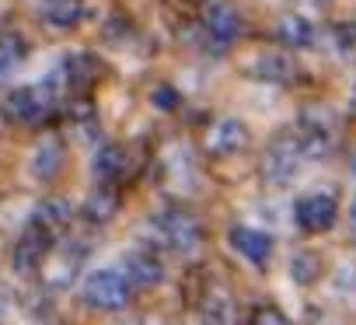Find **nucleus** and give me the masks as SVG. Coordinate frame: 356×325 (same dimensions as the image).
Listing matches in <instances>:
<instances>
[{
	"label": "nucleus",
	"mask_w": 356,
	"mask_h": 325,
	"mask_svg": "<svg viewBox=\"0 0 356 325\" xmlns=\"http://www.w3.org/2000/svg\"><path fill=\"white\" fill-rule=\"evenodd\" d=\"M53 105H56L53 84H25L8 95V112L25 126H39L42 119H49Z\"/></svg>",
	"instance_id": "nucleus-4"
},
{
	"label": "nucleus",
	"mask_w": 356,
	"mask_h": 325,
	"mask_svg": "<svg viewBox=\"0 0 356 325\" xmlns=\"http://www.w3.org/2000/svg\"><path fill=\"white\" fill-rule=\"evenodd\" d=\"M276 35L286 49H307L314 42V25L300 15H286L280 25H276Z\"/></svg>",
	"instance_id": "nucleus-16"
},
{
	"label": "nucleus",
	"mask_w": 356,
	"mask_h": 325,
	"mask_svg": "<svg viewBox=\"0 0 356 325\" xmlns=\"http://www.w3.org/2000/svg\"><path fill=\"white\" fill-rule=\"evenodd\" d=\"M314 325H335V322H328V318H321V322H314Z\"/></svg>",
	"instance_id": "nucleus-27"
},
{
	"label": "nucleus",
	"mask_w": 356,
	"mask_h": 325,
	"mask_svg": "<svg viewBox=\"0 0 356 325\" xmlns=\"http://www.w3.org/2000/svg\"><path fill=\"white\" fill-rule=\"evenodd\" d=\"M349 228H353V238H356V203H353V210H349Z\"/></svg>",
	"instance_id": "nucleus-26"
},
{
	"label": "nucleus",
	"mask_w": 356,
	"mask_h": 325,
	"mask_svg": "<svg viewBox=\"0 0 356 325\" xmlns=\"http://www.w3.org/2000/svg\"><path fill=\"white\" fill-rule=\"evenodd\" d=\"M147 235H150V245L154 248H168V252H178V255H193L203 245V224L189 210H161V214H150Z\"/></svg>",
	"instance_id": "nucleus-1"
},
{
	"label": "nucleus",
	"mask_w": 356,
	"mask_h": 325,
	"mask_svg": "<svg viewBox=\"0 0 356 325\" xmlns=\"http://www.w3.org/2000/svg\"><path fill=\"white\" fill-rule=\"evenodd\" d=\"M122 266H126V280L129 283H140V287H157L164 280V262L157 255L154 245H136L122 255Z\"/></svg>",
	"instance_id": "nucleus-7"
},
{
	"label": "nucleus",
	"mask_w": 356,
	"mask_h": 325,
	"mask_svg": "<svg viewBox=\"0 0 356 325\" xmlns=\"http://www.w3.org/2000/svg\"><path fill=\"white\" fill-rule=\"evenodd\" d=\"M70 221H74V210H70L67 200H42V207L35 210V224H42L53 235L63 231V228H70Z\"/></svg>",
	"instance_id": "nucleus-18"
},
{
	"label": "nucleus",
	"mask_w": 356,
	"mask_h": 325,
	"mask_svg": "<svg viewBox=\"0 0 356 325\" xmlns=\"http://www.w3.org/2000/svg\"><path fill=\"white\" fill-rule=\"evenodd\" d=\"M42 18L53 29H74L81 22V0H42Z\"/></svg>",
	"instance_id": "nucleus-17"
},
{
	"label": "nucleus",
	"mask_w": 356,
	"mask_h": 325,
	"mask_svg": "<svg viewBox=\"0 0 356 325\" xmlns=\"http://www.w3.org/2000/svg\"><path fill=\"white\" fill-rule=\"evenodd\" d=\"M252 325H290V318L276 308V304H259L255 311H252Z\"/></svg>",
	"instance_id": "nucleus-23"
},
{
	"label": "nucleus",
	"mask_w": 356,
	"mask_h": 325,
	"mask_svg": "<svg viewBox=\"0 0 356 325\" xmlns=\"http://www.w3.org/2000/svg\"><path fill=\"white\" fill-rule=\"evenodd\" d=\"M91 172H95V179H98L102 186H119V182L129 175V154H126L122 147L108 143V147H102V150L95 154Z\"/></svg>",
	"instance_id": "nucleus-12"
},
{
	"label": "nucleus",
	"mask_w": 356,
	"mask_h": 325,
	"mask_svg": "<svg viewBox=\"0 0 356 325\" xmlns=\"http://www.w3.org/2000/svg\"><path fill=\"white\" fill-rule=\"evenodd\" d=\"M332 287H335L339 297L356 301V262H353V259H342V262H339V269L332 273Z\"/></svg>",
	"instance_id": "nucleus-22"
},
{
	"label": "nucleus",
	"mask_w": 356,
	"mask_h": 325,
	"mask_svg": "<svg viewBox=\"0 0 356 325\" xmlns=\"http://www.w3.org/2000/svg\"><path fill=\"white\" fill-rule=\"evenodd\" d=\"M293 217L307 235H321V231H332V224L339 217V203H335L332 193H307V196L297 200Z\"/></svg>",
	"instance_id": "nucleus-6"
},
{
	"label": "nucleus",
	"mask_w": 356,
	"mask_h": 325,
	"mask_svg": "<svg viewBox=\"0 0 356 325\" xmlns=\"http://www.w3.org/2000/svg\"><path fill=\"white\" fill-rule=\"evenodd\" d=\"M207 32L217 39V42H234L241 35V15L231 8V4H213L207 11Z\"/></svg>",
	"instance_id": "nucleus-14"
},
{
	"label": "nucleus",
	"mask_w": 356,
	"mask_h": 325,
	"mask_svg": "<svg viewBox=\"0 0 356 325\" xmlns=\"http://www.w3.org/2000/svg\"><path fill=\"white\" fill-rule=\"evenodd\" d=\"M227 241H231V248L241 255V259H248L252 266H269V259H273V238L266 235V231H259V228H231V235H227Z\"/></svg>",
	"instance_id": "nucleus-10"
},
{
	"label": "nucleus",
	"mask_w": 356,
	"mask_h": 325,
	"mask_svg": "<svg viewBox=\"0 0 356 325\" xmlns=\"http://www.w3.org/2000/svg\"><path fill=\"white\" fill-rule=\"evenodd\" d=\"M248 140H252L248 126H245L241 119L227 116V119H220V122L210 129V136H207V150H210V154H217V157H231V154L245 150V147H248Z\"/></svg>",
	"instance_id": "nucleus-9"
},
{
	"label": "nucleus",
	"mask_w": 356,
	"mask_h": 325,
	"mask_svg": "<svg viewBox=\"0 0 356 325\" xmlns=\"http://www.w3.org/2000/svg\"><path fill=\"white\" fill-rule=\"evenodd\" d=\"M29 172L39 179V182H53L60 172H63V143L56 136H46L35 143L32 157H29Z\"/></svg>",
	"instance_id": "nucleus-11"
},
{
	"label": "nucleus",
	"mask_w": 356,
	"mask_h": 325,
	"mask_svg": "<svg viewBox=\"0 0 356 325\" xmlns=\"http://www.w3.org/2000/svg\"><path fill=\"white\" fill-rule=\"evenodd\" d=\"M200 322L203 325H238V301L224 283H210L200 297Z\"/></svg>",
	"instance_id": "nucleus-8"
},
{
	"label": "nucleus",
	"mask_w": 356,
	"mask_h": 325,
	"mask_svg": "<svg viewBox=\"0 0 356 325\" xmlns=\"http://www.w3.org/2000/svg\"><path fill=\"white\" fill-rule=\"evenodd\" d=\"M49 255H53V231H46L42 224H32L18 238V245L11 252V266H15V273H25L29 276V273L42 269V262Z\"/></svg>",
	"instance_id": "nucleus-5"
},
{
	"label": "nucleus",
	"mask_w": 356,
	"mask_h": 325,
	"mask_svg": "<svg viewBox=\"0 0 356 325\" xmlns=\"http://www.w3.org/2000/svg\"><path fill=\"white\" fill-rule=\"evenodd\" d=\"M95 77H98V60H91V56H84V53H77V56L67 60V81H70V84L84 88V84H91Z\"/></svg>",
	"instance_id": "nucleus-21"
},
{
	"label": "nucleus",
	"mask_w": 356,
	"mask_h": 325,
	"mask_svg": "<svg viewBox=\"0 0 356 325\" xmlns=\"http://www.w3.org/2000/svg\"><path fill=\"white\" fill-rule=\"evenodd\" d=\"M304 161H307V154L300 147V136L297 133H280V136H273V143L262 154V179L269 186L283 189L300 175Z\"/></svg>",
	"instance_id": "nucleus-2"
},
{
	"label": "nucleus",
	"mask_w": 356,
	"mask_h": 325,
	"mask_svg": "<svg viewBox=\"0 0 356 325\" xmlns=\"http://www.w3.org/2000/svg\"><path fill=\"white\" fill-rule=\"evenodd\" d=\"M133 283L126 280V273L119 269H91L84 276V301L98 311H122L129 304Z\"/></svg>",
	"instance_id": "nucleus-3"
},
{
	"label": "nucleus",
	"mask_w": 356,
	"mask_h": 325,
	"mask_svg": "<svg viewBox=\"0 0 356 325\" xmlns=\"http://www.w3.org/2000/svg\"><path fill=\"white\" fill-rule=\"evenodd\" d=\"M81 214H84V221H91V224H108V221L119 214V193H115V186H98V189L84 200Z\"/></svg>",
	"instance_id": "nucleus-15"
},
{
	"label": "nucleus",
	"mask_w": 356,
	"mask_h": 325,
	"mask_svg": "<svg viewBox=\"0 0 356 325\" xmlns=\"http://www.w3.org/2000/svg\"><path fill=\"white\" fill-rule=\"evenodd\" d=\"M318 273H321V259H318L314 252H297V255L290 259V280H293V283L307 287V283L318 280Z\"/></svg>",
	"instance_id": "nucleus-20"
},
{
	"label": "nucleus",
	"mask_w": 356,
	"mask_h": 325,
	"mask_svg": "<svg viewBox=\"0 0 356 325\" xmlns=\"http://www.w3.org/2000/svg\"><path fill=\"white\" fill-rule=\"evenodd\" d=\"M248 74L259 77V81H269V84H290L297 77V63L286 53H276L273 49V53H259L255 63L248 67Z\"/></svg>",
	"instance_id": "nucleus-13"
},
{
	"label": "nucleus",
	"mask_w": 356,
	"mask_h": 325,
	"mask_svg": "<svg viewBox=\"0 0 356 325\" xmlns=\"http://www.w3.org/2000/svg\"><path fill=\"white\" fill-rule=\"evenodd\" d=\"M25 60V42L22 35L15 32H0V81H4L8 74H15Z\"/></svg>",
	"instance_id": "nucleus-19"
},
{
	"label": "nucleus",
	"mask_w": 356,
	"mask_h": 325,
	"mask_svg": "<svg viewBox=\"0 0 356 325\" xmlns=\"http://www.w3.org/2000/svg\"><path fill=\"white\" fill-rule=\"evenodd\" d=\"M339 53L342 56H349V60H356V25H349V29H339Z\"/></svg>",
	"instance_id": "nucleus-24"
},
{
	"label": "nucleus",
	"mask_w": 356,
	"mask_h": 325,
	"mask_svg": "<svg viewBox=\"0 0 356 325\" xmlns=\"http://www.w3.org/2000/svg\"><path fill=\"white\" fill-rule=\"evenodd\" d=\"M154 102H157V109H175V105H178L171 88H157V91H154Z\"/></svg>",
	"instance_id": "nucleus-25"
}]
</instances>
